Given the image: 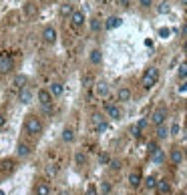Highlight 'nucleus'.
Returning <instances> with one entry per match:
<instances>
[{
  "mask_svg": "<svg viewBox=\"0 0 187 195\" xmlns=\"http://www.w3.org/2000/svg\"><path fill=\"white\" fill-rule=\"evenodd\" d=\"M157 80H159V70H157L155 66H149V69L145 70V75H143V87L151 88Z\"/></svg>",
  "mask_w": 187,
  "mask_h": 195,
  "instance_id": "1",
  "label": "nucleus"
},
{
  "mask_svg": "<svg viewBox=\"0 0 187 195\" xmlns=\"http://www.w3.org/2000/svg\"><path fill=\"white\" fill-rule=\"evenodd\" d=\"M24 127H26V133H30V135H40L42 133V123L38 121L36 117H28Z\"/></svg>",
  "mask_w": 187,
  "mask_h": 195,
  "instance_id": "2",
  "label": "nucleus"
},
{
  "mask_svg": "<svg viewBox=\"0 0 187 195\" xmlns=\"http://www.w3.org/2000/svg\"><path fill=\"white\" fill-rule=\"evenodd\" d=\"M14 69V62L8 54H0V75H6Z\"/></svg>",
  "mask_w": 187,
  "mask_h": 195,
  "instance_id": "3",
  "label": "nucleus"
},
{
  "mask_svg": "<svg viewBox=\"0 0 187 195\" xmlns=\"http://www.w3.org/2000/svg\"><path fill=\"white\" fill-rule=\"evenodd\" d=\"M165 117H167V111H165V107H159L155 113H153V117H151V121L155 123V125H163V121H165Z\"/></svg>",
  "mask_w": 187,
  "mask_h": 195,
  "instance_id": "4",
  "label": "nucleus"
},
{
  "mask_svg": "<svg viewBox=\"0 0 187 195\" xmlns=\"http://www.w3.org/2000/svg\"><path fill=\"white\" fill-rule=\"evenodd\" d=\"M42 39H44V42H48V44H52V42L57 40V30H54L52 26H46L44 30H42Z\"/></svg>",
  "mask_w": 187,
  "mask_h": 195,
  "instance_id": "5",
  "label": "nucleus"
},
{
  "mask_svg": "<svg viewBox=\"0 0 187 195\" xmlns=\"http://www.w3.org/2000/svg\"><path fill=\"white\" fill-rule=\"evenodd\" d=\"M38 101H40L42 107H48V105L52 103V95H50L48 91H44V88H40V91H38Z\"/></svg>",
  "mask_w": 187,
  "mask_h": 195,
  "instance_id": "6",
  "label": "nucleus"
},
{
  "mask_svg": "<svg viewBox=\"0 0 187 195\" xmlns=\"http://www.w3.org/2000/svg\"><path fill=\"white\" fill-rule=\"evenodd\" d=\"M18 99H20V103H30V99H32V88L28 87H22L20 88V93H18Z\"/></svg>",
  "mask_w": 187,
  "mask_h": 195,
  "instance_id": "7",
  "label": "nucleus"
},
{
  "mask_svg": "<svg viewBox=\"0 0 187 195\" xmlns=\"http://www.w3.org/2000/svg\"><path fill=\"white\" fill-rule=\"evenodd\" d=\"M93 125H95V129L99 131V133H103V131L107 129V123H105L103 115H93Z\"/></svg>",
  "mask_w": 187,
  "mask_h": 195,
  "instance_id": "8",
  "label": "nucleus"
},
{
  "mask_svg": "<svg viewBox=\"0 0 187 195\" xmlns=\"http://www.w3.org/2000/svg\"><path fill=\"white\" fill-rule=\"evenodd\" d=\"M105 109H107V115L111 117V119H121V109H119L117 105L107 103V105H105Z\"/></svg>",
  "mask_w": 187,
  "mask_h": 195,
  "instance_id": "9",
  "label": "nucleus"
},
{
  "mask_svg": "<svg viewBox=\"0 0 187 195\" xmlns=\"http://www.w3.org/2000/svg\"><path fill=\"white\" fill-rule=\"evenodd\" d=\"M34 193L36 195H48L50 193V185L46 183V181H38L36 187H34Z\"/></svg>",
  "mask_w": 187,
  "mask_h": 195,
  "instance_id": "10",
  "label": "nucleus"
},
{
  "mask_svg": "<svg viewBox=\"0 0 187 195\" xmlns=\"http://www.w3.org/2000/svg\"><path fill=\"white\" fill-rule=\"evenodd\" d=\"M71 22H73V26L76 28V26H80V24L84 22V14L80 10H75L73 14H71Z\"/></svg>",
  "mask_w": 187,
  "mask_h": 195,
  "instance_id": "11",
  "label": "nucleus"
},
{
  "mask_svg": "<svg viewBox=\"0 0 187 195\" xmlns=\"http://www.w3.org/2000/svg\"><path fill=\"white\" fill-rule=\"evenodd\" d=\"M14 171V163H12L10 159H4L2 163H0V173H4V175H8V173Z\"/></svg>",
  "mask_w": 187,
  "mask_h": 195,
  "instance_id": "12",
  "label": "nucleus"
},
{
  "mask_svg": "<svg viewBox=\"0 0 187 195\" xmlns=\"http://www.w3.org/2000/svg\"><path fill=\"white\" fill-rule=\"evenodd\" d=\"M157 191H159L161 195H167L169 191H171V185H169L165 179H161V181H157Z\"/></svg>",
  "mask_w": 187,
  "mask_h": 195,
  "instance_id": "13",
  "label": "nucleus"
},
{
  "mask_svg": "<svg viewBox=\"0 0 187 195\" xmlns=\"http://www.w3.org/2000/svg\"><path fill=\"white\" fill-rule=\"evenodd\" d=\"M171 161H173V165H179L181 161H183V151L181 149H173L171 151Z\"/></svg>",
  "mask_w": 187,
  "mask_h": 195,
  "instance_id": "14",
  "label": "nucleus"
},
{
  "mask_svg": "<svg viewBox=\"0 0 187 195\" xmlns=\"http://www.w3.org/2000/svg\"><path fill=\"white\" fill-rule=\"evenodd\" d=\"M145 127H147V121H145V119H141V121H139L137 125H135L133 129H131V133H133L135 137H139V135H141V131L145 129Z\"/></svg>",
  "mask_w": 187,
  "mask_h": 195,
  "instance_id": "15",
  "label": "nucleus"
},
{
  "mask_svg": "<svg viewBox=\"0 0 187 195\" xmlns=\"http://www.w3.org/2000/svg\"><path fill=\"white\" fill-rule=\"evenodd\" d=\"M105 26L111 30V28H117V26H121V18L119 16H111V18H107V22H105Z\"/></svg>",
  "mask_w": 187,
  "mask_h": 195,
  "instance_id": "16",
  "label": "nucleus"
},
{
  "mask_svg": "<svg viewBox=\"0 0 187 195\" xmlns=\"http://www.w3.org/2000/svg\"><path fill=\"white\" fill-rule=\"evenodd\" d=\"M129 183H131V187H137L139 183H141V173L139 171H133L129 175Z\"/></svg>",
  "mask_w": 187,
  "mask_h": 195,
  "instance_id": "17",
  "label": "nucleus"
},
{
  "mask_svg": "<svg viewBox=\"0 0 187 195\" xmlns=\"http://www.w3.org/2000/svg\"><path fill=\"white\" fill-rule=\"evenodd\" d=\"M97 93H99L101 97H107V95H109V84L105 83V80H101V83H97Z\"/></svg>",
  "mask_w": 187,
  "mask_h": 195,
  "instance_id": "18",
  "label": "nucleus"
},
{
  "mask_svg": "<svg viewBox=\"0 0 187 195\" xmlns=\"http://www.w3.org/2000/svg\"><path fill=\"white\" fill-rule=\"evenodd\" d=\"M26 77H24V75H16V77H14V83H12V84H14V87L16 88H22V87H26Z\"/></svg>",
  "mask_w": 187,
  "mask_h": 195,
  "instance_id": "19",
  "label": "nucleus"
},
{
  "mask_svg": "<svg viewBox=\"0 0 187 195\" xmlns=\"http://www.w3.org/2000/svg\"><path fill=\"white\" fill-rule=\"evenodd\" d=\"M50 95L52 97H61L62 95V84L61 83H52L50 84Z\"/></svg>",
  "mask_w": 187,
  "mask_h": 195,
  "instance_id": "20",
  "label": "nucleus"
},
{
  "mask_svg": "<svg viewBox=\"0 0 187 195\" xmlns=\"http://www.w3.org/2000/svg\"><path fill=\"white\" fill-rule=\"evenodd\" d=\"M16 153H18V157H26V155H30V147H28L26 143H20Z\"/></svg>",
  "mask_w": 187,
  "mask_h": 195,
  "instance_id": "21",
  "label": "nucleus"
},
{
  "mask_svg": "<svg viewBox=\"0 0 187 195\" xmlns=\"http://www.w3.org/2000/svg\"><path fill=\"white\" fill-rule=\"evenodd\" d=\"M101 58H103V54H101V50H99V48L91 50V62H95V65H99V62H101Z\"/></svg>",
  "mask_w": 187,
  "mask_h": 195,
  "instance_id": "22",
  "label": "nucleus"
},
{
  "mask_svg": "<svg viewBox=\"0 0 187 195\" xmlns=\"http://www.w3.org/2000/svg\"><path fill=\"white\" fill-rule=\"evenodd\" d=\"M73 139H75V131L73 129H65V131H62V141L71 143Z\"/></svg>",
  "mask_w": 187,
  "mask_h": 195,
  "instance_id": "23",
  "label": "nucleus"
},
{
  "mask_svg": "<svg viewBox=\"0 0 187 195\" xmlns=\"http://www.w3.org/2000/svg\"><path fill=\"white\" fill-rule=\"evenodd\" d=\"M153 163H163V159H165V157H163V151H161V149H157V151H153Z\"/></svg>",
  "mask_w": 187,
  "mask_h": 195,
  "instance_id": "24",
  "label": "nucleus"
},
{
  "mask_svg": "<svg viewBox=\"0 0 187 195\" xmlns=\"http://www.w3.org/2000/svg\"><path fill=\"white\" fill-rule=\"evenodd\" d=\"M117 97H119V101H129L131 99V91H129V88H121Z\"/></svg>",
  "mask_w": 187,
  "mask_h": 195,
  "instance_id": "25",
  "label": "nucleus"
},
{
  "mask_svg": "<svg viewBox=\"0 0 187 195\" xmlns=\"http://www.w3.org/2000/svg\"><path fill=\"white\" fill-rule=\"evenodd\" d=\"M61 14H62V16H71V14H73V6H71V4H62Z\"/></svg>",
  "mask_w": 187,
  "mask_h": 195,
  "instance_id": "26",
  "label": "nucleus"
},
{
  "mask_svg": "<svg viewBox=\"0 0 187 195\" xmlns=\"http://www.w3.org/2000/svg\"><path fill=\"white\" fill-rule=\"evenodd\" d=\"M24 12H26V16H34L36 14V6L34 4H26V6H24Z\"/></svg>",
  "mask_w": 187,
  "mask_h": 195,
  "instance_id": "27",
  "label": "nucleus"
},
{
  "mask_svg": "<svg viewBox=\"0 0 187 195\" xmlns=\"http://www.w3.org/2000/svg\"><path fill=\"white\" fill-rule=\"evenodd\" d=\"M145 185H147V189H155L157 187V179H155V177H147Z\"/></svg>",
  "mask_w": 187,
  "mask_h": 195,
  "instance_id": "28",
  "label": "nucleus"
},
{
  "mask_svg": "<svg viewBox=\"0 0 187 195\" xmlns=\"http://www.w3.org/2000/svg\"><path fill=\"white\" fill-rule=\"evenodd\" d=\"M157 137H159V139H165V137H167V129H165L163 125H159V129H157Z\"/></svg>",
  "mask_w": 187,
  "mask_h": 195,
  "instance_id": "29",
  "label": "nucleus"
},
{
  "mask_svg": "<svg viewBox=\"0 0 187 195\" xmlns=\"http://www.w3.org/2000/svg\"><path fill=\"white\" fill-rule=\"evenodd\" d=\"M101 26H103V24H101V20H97V18L91 20V28H93V30H101Z\"/></svg>",
  "mask_w": 187,
  "mask_h": 195,
  "instance_id": "30",
  "label": "nucleus"
},
{
  "mask_svg": "<svg viewBox=\"0 0 187 195\" xmlns=\"http://www.w3.org/2000/svg\"><path fill=\"white\" fill-rule=\"evenodd\" d=\"M75 159H76V163H79V165H84V163H87V157H84L83 153H76Z\"/></svg>",
  "mask_w": 187,
  "mask_h": 195,
  "instance_id": "31",
  "label": "nucleus"
},
{
  "mask_svg": "<svg viewBox=\"0 0 187 195\" xmlns=\"http://www.w3.org/2000/svg\"><path fill=\"white\" fill-rule=\"evenodd\" d=\"M169 34H171V30H169V28H161V30H159V36H163V39H167Z\"/></svg>",
  "mask_w": 187,
  "mask_h": 195,
  "instance_id": "32",
  "label": "nucleus"
},
{
  "mask_svg": "<svg viewBox=\"0 0 187 195\" xmlns=\"http://www.w3.org/2000/svg\"><path fill=\"white\" fill-rule=\"evenodd\" d=\"M179 77H187V65H181V69H179Z\"/></svg>",
  "mask_w": 187,
  "mask_h": 195,
  "instance_id": "33",
  "label": "nucleus"
},
{
  "mask_svg": "<svg viewBox=\"0 0 187 195\" xmlns=\"http://www.w3.org/2000/svg\"><path fill=\"white\" fill-rule=\"evenodd\" d=\"M101 191H103V193H109V191H111V185H109V183H103V185H101Z\"/></svg>",
  "mask_w": 187,
  "mask_h": 195,
  "instance_id": "34",
  "label": "nucleus"
},
{
  "mask_svg": "<svg viewBox=\"0 0 187 195\" xmlns=\"http://www.w3.org/2000/svg\"><path fill=\"white\" fill-rule=\"evenodd\" d=\"M87 195H97V189H95V185H89V189H87Z\"/></svg>",
  "mask_w": 187,
  "mask_h": 195,
  "instance_id": "35",
  "label": "nucleus"
},
{
  "mask_svg": "<svg viewBox=\"0 0 187 195\" xmlns=\"http://www.w3.org/2000/svg\"><path fill=\"white\" fill-rule=\"evenodd\" d=\"M99 159H101V163H109V155H107V153H103Z\"/></svg>",
  "mask_w": 187,
  "mask_h": 195,
  "instance_id": "36",
  "label": "nucleus"
},
{
  "mask_svg": "<svg viewBox=\"0 0 187 195\" xmlns=\"http://www.w3.org/2000/svg\"><path fill=\"white\" fill-rule=\"evenodd\" d=\"M109 165H111L113 169H119V167H121V163H119V161H109Z\"/></svg>",
  "mask_w": 187,
  "mask_h": 195,
  "instance_id": "37",
  "label": "nucleus"
},
{
  "mask_svg": "<svg viewBox=\"0 0 187 195\" xmlns=\"http://www.w3.org/2000/svg\"><path fill=\"white\" fill-rule=\"evenodd\" d=\"M159 12H169V4H161V6H159Z\"/></svg>",
  "mask_w": 187,
  "mask_h": 195,
  "instance_id": "38",
  "label": "nucleus"
},
{
  "mask_svg": "<svg viewBox=\"0 0 187 195\" xmlns=\"http://www.w3.org/2000/svg\"><path fill=\"white\" fill-rule=\"evenodd\" d=\"M151 2H153V0H139L141 6H151Z\"/></svg>",
  "mask_w": 187,
  "mask_h": 195,
  "instance_id": "39",
  "label": "nucleus"
},
{
  "mask_svg": "<svg viewBox=\"0 0 187 195\" xmlns=\"http://www.w3.org/2000/svg\"><path fill=\"white\" fill-rule=\"evenodd\" d=\"M149 151H151V153H153V151H157V145H155V143H151V145H149Z\"/></svg>",
  "mask_w": 187,
  "mask_h": 195,
  "instance_id": "40",
  "label": "nucleus"
},
{
  "mask_svg": "<svg viewBox=\"0 0 187 195\" xmlns=\"http://www.w3.org/2000/svg\"><path fill=\"white\" fill-rule=\"evenodd\" d=\"M4 121H6V119H4V115H2V113H0V127L4 125Z\"/></svg>",
  "mask_w": 187,
  "mask_h": 195,
  "instance_id": "41",
  "label": "nucleus"
},
{
  "mask_svg": "<svg viewBox=\"0 0 187 195\" xmlns=\"http://www.w3.org/2000/svg\"><path fill=\"white\" fill-rule=\"evenodd\" d=\"M181 30H183V34H187V26H183V28H181Z\"/></svg>",
  "mask_w": 187,
  "mask_h": 195,
  "instance_id": "42",
  "label": "nucleus"
},
{
  "mask_svg": "<svg viewBox=\"0 0 187 195\" xmlns=\"http://www.w3.org/2000/svg\"><path fill=\"white\" fill-rule=\"evenodd\" d=\"M183 48H185V52H187V40H185V46H183Z\"/></svg>",
  "mask_w": 187,
  "mask_h": 195,
  "instance_id": "43",
  "label": "nucleus"
},
{
  "mask_svg": "<svg viewBox=\"0 0 187 195\" xmlns=\"http://www.w3.org/2000/svg\"><path fill=\"white\" fill-rule=\"evenodd\" d=\"M181 2H183V4H185V6H187V0H181Z\"/></svg>",
  "mask_w": 187,
  "mask_h": 195,
  "instance_id": "44",
  "label": "nucleus"
},
{
  "mask_svg": "<svg viewBox=\"0 0 187 195\" xmlns=\"http://www.w3.org/2000/svg\"><path fill=\"white\" fill-rule=\"evenodd\" d=\"M69 2H73V0H69Z\"/></svg>",
  "mask_w": 187,
  "mask_h": 195,
  "instance_id": "45",
  "label": "nucleus"
},
{
  "mask_svg": "<svg viewBox=\"0 0 187 195\" xmlns=\"http://www.w3.org/2000/svg\"><path fill=\"white\" fill-rule=\"evenodd\" d=\"M183 195H187V193H183Z\"/></svg>",
  "mask_w": 187,
  "mask_h": 195,
  "instance_id": "46",
  "label": "nucleus"
}]
</instances>
